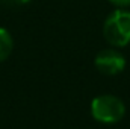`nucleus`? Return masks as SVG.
I'll use <instances>...</instances> for the list:
<instances>
[{"label": "nucleus", "instance_id": "7ed1b4c3", "mask_svg": "<svg viewBox=\"0 0 130 129\" xmlns=\"http://www.w3.org/2000/svg\"><path fill=\"white\" fill-rule=\"evenodd\" d=\"M95 68L101 74L115 76L121 73L126 67V58L117 49H103L100 50L94 59Z\"/></svg>", "mask_w": 130, "mask_h": 129}, {"label": "nucleus", "instance_id": "f257e3e1", "mask_svg": "<svg viewBox=\"0 0 130 129\" xmlns=\"http://www.w3.org/2000/svg\"><path fill=\"white\" fill-rule=\"evenodd\" d=\"M103 35L112 47H124L130 43V11L118 8L103 24Z\"/></svg>", "mask_w": 130, "mask_h": 129}, {"label": "nucleus", "instance_id": "39448f33", "mask_svg": "<svg viewBox=\"0 0 130 129\" xmlns=\"http://www.w3.org/2000/svg\"><path fill=\"white\" fill-rule=\"evenodd\" d=\"M112 5H115L117 8H129L130 0H109Z\"/></svg>", "mask_w": 130, "mask_h": 129}, {"label": "nucleus", "instance_id": "423d86ee", "mask_svg": "<svg viewBox=\"0 0 130 129\" xmlns=\"http://www.w3.org/2000/svg\"><path fill=\"white\" fill-rule=\"evenodd\" d=\"M15 3H18V5H26V3H29L30 0H14Z\"/></svg>", "mask_w": 130, "mask_h": 129}, {"label": "nucleus", "instance_id": "20e7f679", "mask_svg": "<svg viewBox=\"0 0 130 129\" xmlns=\"http://www.w3.org/2000/svg\"><path fill=\"white\" fill-rule=\"evenodd\" d=\"M14 49V40L6 29L0 28V62L5 61Z\"/></svg>", "mask_w": 130, "mask_h": 129}, {"label": "nucleus", "instance_id": "f03ea898", "mask_svg": "<svg viewBox=\"0 0 130 129\" xmlns=\"http://www.w3.org/2000/svg\"><path fill=\"white\" fill-rule=\"evenodd\" d=\"M126 114V105L113 94H100L91 102V115L104 125L118 123Z\"/></svg>", "mask_w": 130, "mask_h": 129}]
</instances>
